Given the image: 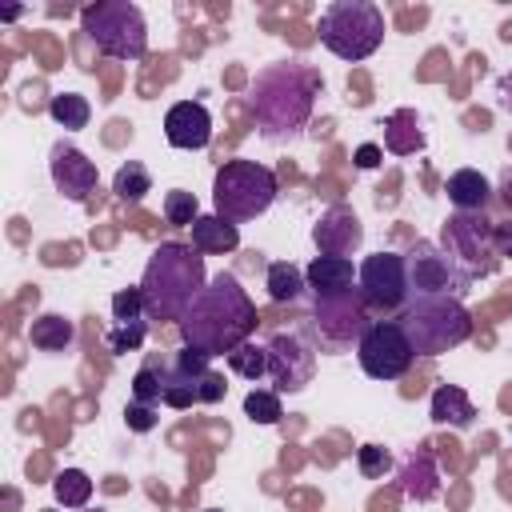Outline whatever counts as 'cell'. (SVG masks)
<instances>
[{
    "instance_id": "obj_1",
    "label": "cell",
    "mask_w": 512,
    "mask_h": 512,
    "mask_svg": "<svg viewBox=\"0 0 512 512\" xmlns=\"http://www.w3.org/2000/svg\"><path fill=\"white\" fill-rule=\"evenodd\" d=\"M320 88H324V76L304 60L264 64L252 80V92H248L256 132L268 144H284V140L300 136L312 120Z\"/></svg>"
},
{
    "instance_id": "obj_2",
    "label": "cell",
    "mask_w": 512,
    "mask_h": 512,
    "mask_svg": "<svg viewBox=\"0 0 512 512\" xmlns=\"http://www.w3.org/2000/svg\"><path fill=\"white\" fill-rule=\"evenodd\" d=\"M256 324H260L256 304L240 288V280L232 272H216L204 284V292L192 300L188 316L180 320V340L208 356H228L232 348L252 340Z\"/></svg>"
},
{
    "instance_id": "obj_3",
    "label": "cell",
    "mask_w": 512,
    "mask_h": 512,
    "mask_svg": "<svg viewBox=\"0 0 512 512\" xmlns=\"http://www.w3.org/2000/svg\"><path fill=\"white\" fill-rule=\"evenodd\" d=\"M208 272H204V252H196L192 244L180 240H164L152 248L144 276H140V292H144V312L148 320H184L192 300L204 292Z\"/></svg>"
},
{
    "instance_id": "obj_4",
    "label": "cell",
    "mask_w": 512,
    "mask_h": 512,
    "mask_svg": "<svg viewBox=\"0 0 512 512\" xmlns=\"http://www.w3.org/2000/svg\"><path fill=\"white\" fill-rule=\"evenodd\" d=\"M396 324L404 328L416 356H444L472 336V312L460 296H412Z\"/></svg>"
},
{
    "instance_id": "obj_5",
    "label": "cell",
    "mask_w": 512,
    "mask_h": 512,
    "mask_svg": "<svg viewBox=\"0 0 512 512\" xmlns=\"http://www.w3.org/2000/svg\"><path fill=\"white\" fill-rule=\"evenodd\" d=\"M280 184L276 172L260 160H224L212 180V208L224 220H256L272 208Z\"/></svg>"
},
{
    "instance_id": "obj_6",
    "label": "cell",
    "mask_w": 512,
    "mask_h": 512,
    "mask_svg": "<svg viewBox=\"0 0 512 512\" xmlns=\"http://www.w3.org/2000/svg\"><path fill=\"white\" fill-rule=\"evenodd\" d=\"M320 44L340 60H368L384 44V12L372 0H332L320 12Z\"/></svg>"
},
{
    "instance_id": "obj_7",
    "label": "cell",
    "mask_w": 512,
    "mask_h": 512,
    "mask_svg": "<svg viewBox=\"0 0 512 512\" xmlns=\"http://www.w3.org/2000/svg\"><path fill=\"white\" fill-rule=\"evenodd\" d=\"M80 28L96 52L112 60H140L148 52V20L132 0H96L80 12Z\"/></svg>"
},
{
    "instance_id": "obj_8",
    "label": "cell",
    "mask_w": 512,
    "mask_h": 512,
    "mask_svg": "<svg viewBox=\"0 0 512 512\" xmlns=\"http://www.w3.org/2000/svg\"><path fill=\"white\" fill-rule=\"evenodd\" d=\"M372 324V308L364 304L360 288H348L340 296H312V316H304L300 332L320 352H348L360 344V336Z\"/></svg>"
},
{
    "instance_id": "obj_9",
    "label": "cell",
    "mask_w": 512,
    "mask_h": 512,
    "mask_svg": "<svg viewBox=\"0 0 512 512\" xmlns=\"http://www.w3.org/2000/svg\"><path fill=\"white\" fill-rule=\"evenodd\" d=\"M492 216L488 212H452L440 228V248L452 256V264L468 276V280H484L500 268L496 244H492Z\"/></svg>"
},
{
    "instance_id": "obj_10",
    "label": "cell",
    "mask_w": 512,
    "mask_h": 512,
    "mask_svg": "<svg viewBox=\"0 0 512 512\" xmlns=\"http://www.w3.org/2000/svg\"><path fill=\"white\" fill-rule=\"evenodd\" d=\"M356 288L364 296V304L372 312H396L412 300L408 292V268H404V252H372L360 260L356 268Z\"/></svg>"
},
{
    "instance_id": "obj_11",
    "label": "cell",
    "mask_w": 512,
    "mask_h": 512,
    "mask_svg": "<svg viewBox=\"0 0 512 512\" xmlns=\"http://www.w3.org/2000/svg\"><path fill=\"white\" fill-rule=\"evenodd\" d=\"M404 268H408V292L412 296H464L472 284L436 240H416L404 252Z\"/></svg>"
},
{
    "instance_id": "obj_12",
    "label": "cell",
    "mask_w": 512,
    "mask_h": 512,
    "mask_svg": "<svg viewBox=\"0 0 512 512\" xmlns=\"http://www.w3.org/2000/svg\"><path fill=\"white\" fill-rule=\"evenodd\" d=\"M356 360L372 380H400L412 368L416 352L396 320H372L356 344Z\"/></svg>"
},
{
    "instance_id": "obj_13",
    "label": "cell",
    "mask_w": 512,
    "mask_h": 512,
    "mask_svg": "<svg viewBox=\"0 0 512 512\" xmlns=\"http://www.w3.org/2000/svg\"><path fill=\"white\" fill-rule=\"evenodd\" d=\"M268 380L272 392H304L316 376V348L304 332H276L268 344Z\"/></svg>"
},
{
    "instance_id": "obj_14",
    "label": "cell",
    "mask_w": 512,
    "mask_h": 512,
    "mask_svg": "<svg viewBox=\"0 0 512 512\" xmlns=\"http://www.w3.org/2000/svg\"><path fill=\"white\" fill-rule=\"evenodd\" d=\"M48 172H52L56 192H60L64 200H72V204H84V200L96 192V180H100L96 164H92L76 144H68V140H56V144H52V152H48Z\"/></svg>"
},
{
    "instance_id": "obj_15",
    "label": "cell",
    "mask_w": 512,
    "mask_h": 512,
    "mask_svg": "<svg viewBox=\"0 0 512 512\" xmlns=\"http://www.w3.org/2000/svg\"><path fill=\"white\" fill-rule=\"evenodd\" d=\"M312 244L320 248V256H352L364 244V224L348 204H332L312 224Z\"/></svg>"
},
{
    "instance_id": "obj_16",
    "label": "cell",
    "mask_w": 512,
    "mask_h": 512,
    "mask_svg": "<svg viewBox=\"0 0 512 512\" xmlns=\"http://www.w3.org/2000/svg\"><path fill=\"white\" fill-rule=\"evenodd\" d=\"M164 140L172 148H184V152L208 148V140H212V116H208V108L200 100L172 104L168 116H164Z\"/></svg>"
},
{
    "instance_id": "obj_17",
    "label": "cell",
    "mask_w": 512,
    "mask_h": 512,
    "mask_svg": "<svg viewBox=\"0 0 512 512\" xmlns=\"http://www.w3.org/2000/svg\"><path fill=\"white\" fill-rule=\"evenodd\" d=\"M396 480H400V492L416 504H428L440 496V468H436V456L428 444L420 448H408L400 468H396Z\"/></svg>"
},
{
    "instance_id": "obj_18",
    "label": "cell",
    "mask_w": 512,
    "mask_h": 512,
    "mask_svg": "<svg viewBox=\"0 0 512 512\" xmlns=\"http://www.w3.org/2000/svg\"><path fill=\"white\" fill-rule=\"evenodd\" d=\"M428 416H432V424H448L456 432H468L476 424V404L460 384H436L432 400H428Z\"/></svg>"
},
{
    "instance_id": "obj_19",
    "label": "cell",
    "mask_w": 512,
    "mask_h": 512,
    "mask_svg": "<svg viewBox=\"0 0 512 512\" xmlns=\"http://www.w3.org/2000/svg\"><path fill=\"white\" fill-rule=\"evenodd\" d=\"M304 280H308L312 296H340V292L356 288V268L348 256H316L304 268Z\"/></svg>"
},
{
    "instance_id": "obj_20",
    "label": "cell",
    "mask_w": 512,
    "mask_h": 512,
    "mask_svg": "<svg viewBox=\"0 0 512 512\" xmlns=\"http://www.w3.org/2000/svg\"><path fill=\"white\" fill-rule=\"evenodd\" d=\"M444 192H448V200H452L456 212H484L496 188L488 184L484 172H476V168H456V172L448 176Z\"/></svg>"
},
{
    "instance_id": "obj_21",
    "label": "cell",
    "mask_w": 512,
    "mask_h": 512,
    "mask_svg": "<svg viewBox=\"0 0 512 512\" xmlns=\"http://www.w3.org/2000/svg\"><path fill=\"white\" fill-rule=\"evenodd\" d=\"M192 248L220 256V252H236L240 248V228L232 220H224L220 212H200V220L192 224Z\"/></svg>"
},
{
    "instance_id": "obj_22",
    "label": "cell",
    "mask_w": 512,
    "mask_h": 512,
    "mask_svg": "<svg viewBox=\"0 0 512 512\" xmlns=\"http://www.w3.org/2000/svg\"><path fill=\"white\" fill-rule=\"evenodd\" d=\"M380 128H384V148L392 156H412L424 148V128H420L416 108H396Z\"/></svg>"
},
{
    "instance_id": "obj_23",
    "label": "cell",
    "mask_w": 512,
    "mask_h": 512,
    "mask_svg": "<svg viewBox=\"0 0 512 512\" xmlns=\"http://www.w3.org/2000/svg\"><path fill=\"white\" fill-rule=\"evenodd\" d=\"M28 340H32V348H40V352H68V348L76 344V324H72L68 316H60V312H44V316L32 320Z\"/></svg>"
},
{
    "instance_id": "obj_24",
    "label": "cell",
    "mask_w": 512,
    "mask_h": 512,
    "mask_svg": "<svg viewBox=\"0 0 512 512\" xmlns=\"http://www.w3.org/2000/svg\"><path fill=\"white\" fill-rule=\"evenodd\" d=\"M264 288H268V296H272L276 304H292V300L304 296L308 280H304V268H300V264H292V260H272L268 272H264Z\"/></svg>"
},
{
    "instance_id": "obj_25",
    "label": "cell",
    "mask_w": 512,
    "mask_h": 512,
    "mask_svg": "<svg viewBox=\"0 0 512 512\" xmlns=\"http://www.w3.org/2000/svg\"><path fill=\"white\" fill-rule=\"evenodd\" d=\"M112 192H116V200H124V204H140V200L152 192V172H148L140 160H128V164L116 168Z\"/></svg>"
},
{
    "instance_id": "obj_26",
    "label": "cell",
    "mask_w": 512,
    "mask_h": 512,
    "mask_svg": "<svg viewBox=\"0 0 512 512\" xmlns=\"http://www.w3.org/2000/svg\"><path fill=\"white\" fill-rule=\"evenodd\" d=\"M52 492H56V500H60L64 508L80 512V508H88V500H92V480H88L84 468H64V472L52 480Z\"/></svg>"
},
{
    "instance_id": "obj_27",
    "label": "cell",
    "mask_w": 512,
    "mask_h": 512,
    "mask_svg": "<svg viewBox=\"0 0 512 512\" xmlns=\"http://www.w3.org/2000/svg\"><path fill=\"white\" fill-rule=\"evenodd\" d=\"M48 116H52V120H56L60 128L76 132V128H88L92 104H88L84 96H76V92H56V96L48 100Z\"/></svg>"
},
{
    "instance_id": "obj_28",
    "label": "cell",
    "mask_w": 512,
    "mask_h": 512,
    "mask_svg": "<svg viewBox=\"0 0 512 512\" xmlns=\"http://www.w3.org/2000/svg\"><path fill=\"white\" fill-rule=\"evenodd\" d=\"M228 368L236 372V376H244V380H264L268 376V348H260V344H252V340H244L240 348H232L228 356Z\"/></svg>"
},
{
    "instance_id": "obj_29",
    "label": "cell",
    "mask_w": 512,
    "mask_h": 512,
    "mask_svg": "<svg viewBox=\"0 0 512 512\" xmlns=\"http://www.w3.org/2000/svg\"><path fill=\"white\" fill-rule=\"evenodd\" d=\"M164 220H168L172 228H192V224L200 220V200H196V192L172 188V192L164 196Z\"/></svg>"
},
{
    "instance_id": "obj_30",
    "label": "cell",
    "mask_w": 512,
    "mask_h": 512,
    "mask_svg": "<svg viewBox=\"0 0 512 512\" xmlns=\"http://www.w3.org/2000/svg\"><path fill=\"white\" fill-rule=\"evenodd\" d=\"M144 336H148V320L112 324V328L104 332V348H108L112 356H124V352H136V348L144 344Z\"/></svg>"
},
{
    "instance_id": "obj_31",
    "label": "cell",
    "mask_w": 512,
    "mask_h": 512,
    "mask_svg": "<svg viewBox=\"0 0 512 512\" xmlns=\"http://www.w3.org/2000/svg\"><path fill=\"white\" fill-rule=\"evenodd\" d=\"M244 416H248L252 424H280V416H284L280 392H272V388L248 392V396H244Z\"/></svg>"
},
{
    "instance_id": "obj_32",
    "label": "cell",
    "mask_w": 512,
    "mask_h": 512,
    "mask_svg": "<svg viewBox=\"0 0 512 512\" xmlns=\"http://www.w3.org/2000/svg\"><path fill=\"white\" fill-rule=\"evenodd\" d=\"M208 360H212L208 352H200V348L184 344V348H180L164 368H168V372H176V376H184V380H192V384H200V380L212 372V368H208Z\"/></svg>"
},
{
    "instance_id": "obj_33",
    "label": "cell",
    "mask_w": 512,
    "mask_h": 512,
    "mask_svg": "<svg viewBox=\"0 0 512 512\" xmlns=\"http://www.w3.org/2000/svg\"><path fill=\"white\" fill-rule=\"evenodd\" d=\"M132 400H136V404H152V408L164 404V380H160V368L144 364V368L132 376Z\"/></svg>"
},
{
    "instance_id": "obj_34",
    "label": "cell",
    "mask_w": 512,
    "mask_h": 512,
    "mask_svg": "<svg viewBox=\"0 0 512 512\" xmlns=\"http://www.w3.org/2000/svg\"><path fill=\"white\" fill-rule=\"evenodd\" d=\"M356 468H360L368 480H384V476L392 472V452H388L384 444H360Z\"/></svg>"
},
{
    "instance_id": "obj_35",
    "label": "cell",
    "mask_w": 512,
    "mask_h": 512,
    "mask_svg": "<svg viewBox=\"0 0 512 512\" xmlns=\"http://www.w3.org/2000/svg\"><path fill=\"white\" fill-rule=\"evenodd\" d=\"M112 320H116V324H128V320H148L140 284H136V288H120V292L112 296Z\"/></svg>"
},
{
    "instance_id": "obj_36",
    "label": "cell",
    "mask_w": 512,
    "mask_h": 512,
    "mask_svg": "<svg viewBox=\"0 0 512 512\" xmlns=\"http://www.w3.org/2000/svg\"><path fill=\"white\" fill-rule=\"evenodd\" d=\"M124 420H128V428H132V432H152L160 416H156V408H152V404H136V400H128Z\"/></svg>"
},
{
    "instance_id": "obj_37",
    "label": "cell",
    "mask_w": 512,
    "mask_h": 512,
    "mask_svg": "<svg viewBox=\"0 0 512 512\" xmlns=\"http://www.w3.org/2000/svg\"><path fill=\"white\" fill-rule=\"evenodd\" d=\"M224 392H228V384H224V376H220V372H208V376L196 384L200 404H216V400H224Z\"/></svg>"
},
{
    "instance_id": "obj_38",
    "label": "cell",
    "mask_w": 512,
    "mask_h": 512,
    "mask_svg": "<svg viewBox=\"0 0 512 512\" xmlns=\"http://www.w3.org/2000/svg\"><path fill=\"white\" fill-rule=\"evenodd\" d=\"M492 244L500 260H512V220H496L492 224Z\"/></svg>"
},
{
    "instance_id": "obj_39",
    "label": "cell",
    "mask_w": 512,
    "mask_h": 512,
    "mask_svg": "<svg viewBox=\"0 0 512 512\" xmlns=\"http://www.w3.org/2000/svg\"><path fill=\"white\" fill-rule=\"evenodd\" d=\"M352 160H356V168H376V164L384 160V148H380V144H360Z\"/></svg>"
},
{
    "instance_id": "obj_40",
    "label": "cell",
    "mask_w": 512,
    "mask_h": 512,
    "mask_svg": "<svg viewBox=\"0 0 512 512\" xmlns=\"http://www.w3.org/2000/svg\"><path fill=\"white\" fill-rule=\"evenodd\" d=\"M496 196H500V204L512 212V160L500 168V176H496Z\"/></svg>"
},
{
    "instance_id": "obj_41",
    "label": "cell",
    "mask_w": 512,
    "mask_h": 512,
    "mask_svg": "<svg viewBox=\"0 0 512 512\" xmlns=\"http://www.w3.org/2000/svg\"><path fill=\"white\" fill-rule=\"evenodd\" d=\"M496 104H500V112L512 116V72H504V76L496 80Z\"/></svg>"
},
{
    "instance_id": "obj_42",
    "label": "cell",
    "mask_w": 512,
    "mask_h": 512,
    "mask_svg": "<svg viewBox=\"0 0 512 512\" xmlns=\"http://www.w3.org/2000/svg\"><path fill=\"white\" fill-rule=\"evenodd\" d=\"M80 512H104V508H80Z\"/></svg>"
},
{
    "instance_id": "obj_43",
    "label": "cell",
    "mask_w": 512,
    "mask_h": 512,
    "mask_svg": "<svg viewBox=\"0 0 512 512\" xmlns=\"http://www.w3.org/2000/svg\"><path fill=\"white\" fill-rule=\"evenodd\" d=\"M204 512H220V508H204Z\"/></svg>"
}]
</instances>
